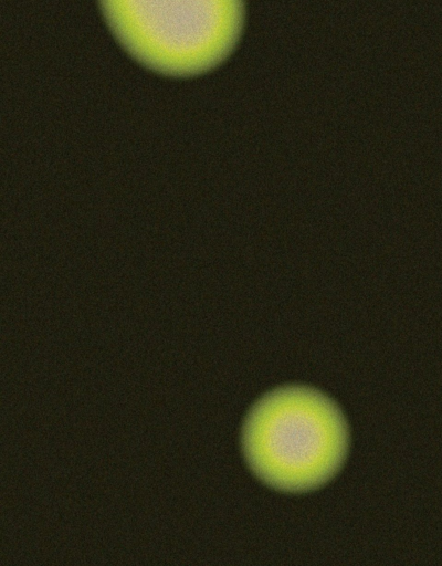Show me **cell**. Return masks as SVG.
<instances>
[{"label":"cell","mask_w":442,"mask_h":566,"mask_svg":"<svg viewBox=\"0 0 442 566\" xmlns=\"http://www.w3.org/2000/svg\"><path fill=\"white\" fill-rule=\"evenodd\" d=\"M118 42L139 63L193 76L224 61L243 23V0H99Z\"/></svg>","instance_id":"cell-2"},{"label":"cell","mask_w":442,"mask_h":566,"mask_svg":"<svg viewBox=\"0 0 442 566\" xmlns=\"http://www.w3.org/2000/svg\"><path fill=\"white\" fill-rule=\"evenodd\" d=\"M243 450L254 473L288 492L315 489L340 468L348 433L337 406L302 386L275 389L249 412Z\"/></svg>","instance_id":"cell-1"}]
</instances>
